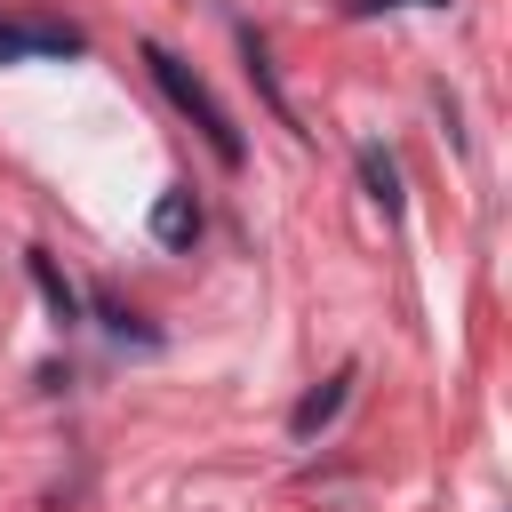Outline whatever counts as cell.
<instances>
[{
	"label": "cell",
	"mask_w": 512,
	"mask_h": 512,
	"mask_svg": "<svg viewBox=\"0 0 512 512\" xmlns=\"http://www.w3.org/2000/svg\"><path fill=\"white\" fill-rule=\"evenodd\" d=\"M144 64H152V80L168 88V104H176V112H184V120H192L208 144H216V160H224V168H240V160H248V144H240V128H232V112L208 96V80H200L184 56H168L160 40H144Z\"/></svg>",
	"instance_id": "obj_1"
},
{
	"label": "cell",
	"mask_w": 512,
	"mask_h": 512,
	"mask_svg": "<svg viewBox=\"0 0 512 512\" xmlns=\"http://www.w3.org/2000/svg\"><path fill=\"white\" fill-rule=\"evenodd\" d=\"M24 56H88V32H72V24H0V64H24Z\"/></svg>",
	"instance_id": "obj_2"
},
{
	"label": "cell",
	"mask_w": 512,
	"mask_h": 512,
	"mask_svg": "<svg viewBox=\"0 0 512 512\" xmlns=\"http://www.w3.org/2000/svg\"><path fill=\"white\" fill-rule=\"evenodd\" d=\"M200 232H208V216H200V200H192L184 184L152 200V240H160L168 256H192V240H200Z\"/></svg>",
	"instance_id": "obj_3"
},
{
	"label": "cell",
	"mask_w": 512,
	"mask_h": 512,
	"mask_svg": "<svg viewBox=\"0 0 512 512\" xmlns=\"http://www.w3.org/2000/svg\"><path fill=\"white\" fill-rule=\"evenodd\" d=\"M344 400H352V368H336L320 392H304V400H296V416H288V432H296V440H320V432L344 416Z\"/></svg>",
	"instance_id": "obj_4"
},
{
	"label": "cell",
	"mask_w": 512,
	"mask_h": 512,
	"mask_svg": "<svg viewBox=\"0 0 512 512\" xmlns=\"http://www.w3.org/2000/svg\"><path fill=\"white\" fill-rule=\"evenodd\" d=\"M32 280H40V296H48V312H56V328H80V288L56 272V256L48 248H32Z\"/></svg>",
	"instance_id": "obj_5"
},
{
	"label": "cell",
	"mask_w": 512,
	"mask_h": 512,
	"mask_svg": "<svg viewBox=\"0 0 512 512\" xmlns=\"http://www.w3.org/2000/svg\"><path fill=\"white\" fill-rule=\"evenodd\" d=\"M360 184H368V200H376V208H400V168H392V152H384V144H360Z\"/></svg>",
	"instance_id": "obj_6"
},
{
	"label": "cell",
	"mask_w": 512,
	"mask_h": 512,
	"mask_svg": "<svg viewBox=\"0 0 512 512\" xmlns=\"http://www.w3.org/2000/svg\"><path fill=\"white\" fill-rule=\"evenodd\" d=\"M392 8H448V0H352V16H392Z\"/></svg>",
	"instance_id": "obj_7"
}]
</instances>
